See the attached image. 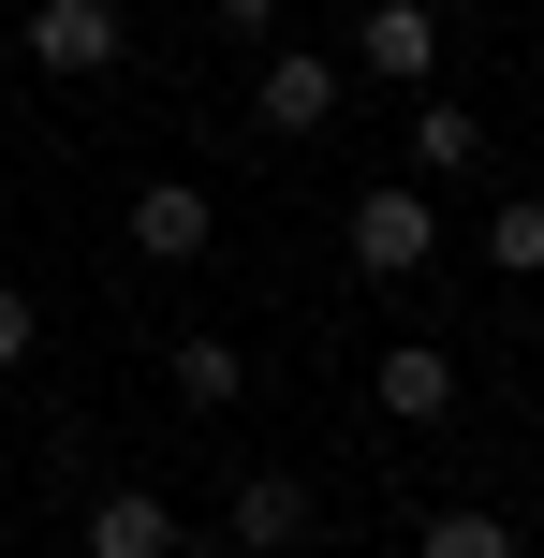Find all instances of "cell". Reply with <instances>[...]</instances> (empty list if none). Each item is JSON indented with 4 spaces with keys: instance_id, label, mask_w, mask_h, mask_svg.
<instances>
[{
    "instance_id": "obj_8",
    "label": "cell",
    "mask_w": 544,
    "mask_h": 558,
    "mask_svg": "<svg viewBox=\"0 0 544 558\" xmlns=\"http://www.w3.org/2000/svg\"><path fill=\"white\" fill-rule=\"evenodd\" d=\"M162 383L192 397V412H235V397H251V353H235L221 324H177V338H162Z\"/></svg>"
},
{
    "instance_id": "obj_7",
    "label": "cell",
    "mask_w": 544,
    "mask_h": 558,
    "mask_svg": "<svg viewBox=\"0 0 544 558\" xmlns=\"http://www.w3.org/2000/svg\"><path fill=\"white\" fill-rule=\"evenodd\" d=\"M206 235H221V206H206L192 177H147V192H133V251H147V265H192Z\"/></svg>"
},
{
    "instance_id": "obj_3",
    "label": "cell",
    "mask_w": 544,
    "mask_h": 558,
    "mask_svg": "<svg viewBox=\"0 0 544 558\" xmlns=\"http://www.w3.org/2000/svg\"><path fill=\"white\" fill-rule=\"evenodd\" d=\"M310 530H324V500H310L294 471H235V500H221V544H235V558H294Z\"/></svg>"
},
{
    "instance_id": "obj_10",
    "label": "cell",
    "mask_w": 544,
    "mask_h": 558,
    "mask_svg": "<svg viewBox=\"0 0 544 558\" xmlns=\"http://www.w3.org/2000/svg\"><path fill=\"white\" fill-rule=\"evenodd\" d=\"M412 162H427V177H471V162H486V118L427 88V104H412Z\"/></svg>"
},
{
    "instance_id": "obj_1",
    "label": "cell",
    "mask_w": 544,
    "mask_h": 558,
    "mask_svg": "<svg viewBox=\"0 0 544 558\" xmlns=\"http://www.w3.org/2000/svg\"><path fill=\"white\" fill-rule=\"evenodd\" d=\"M118 0H29V29H15V59L29 74H59V88H88V74H118Z\"/></svg>"
},
{
    "instance_id": "obj_6",
    "label": "cell",
    "mask_w": 544,
    "mask_h": 558,
    "mask_svg": "<svg viewBox=\"0 0 544 558\" xmlns=\"http://www.w3.org/2000/svg\"><path fill=\"white\" fill-rule=\"evenodd\" d=\"M368 397H383V426H442L457 412V353H442V338H383Z\"/></svg>"
},
{
    "instance_id": "obj_12",
    "label": "cell",
    "mask_w": 544,
    "mask_h": 558,
    "mask_svg": "<svg viewBox=\"0 0 544 558\" xmlns=\"http://www.w3.org/2000/svg\"><path fill=\"white\" fill-rule=\"evenodd\" d=\"M486 265H500V279H544V206H530V192L486 206Z\"/></svg>"
},
{
    "instance_id": "obj_5",
    "label": "cell",
    "mask_w": 544,
    "mask_h": 558,
    "mask_svg": "<svg viewBox=\"0 0 544 558\" xmlns=\"http://www.w3.org/2000/svg\"><path fill=\"white\" fill-rule=\"evenodd\" d=\"M339 59H310V45H265V88H251V118L265 133H324V118H339Z\"/></svg>"
},
{
    "instance_id": "obj_15",
    "label": "cell",
    "mask_w": 544,
    "mask_h": 558,
    "mask_svg": "<svg viewBox=\"0 0 544 558\" xmlns=\"http://www.w3.org/2000/svg\"><path fill=\"white\" fill-rule=\"evenodd\" d=\"M0 104H15V45H0Z\"/></svg>"
},
{
    "instance_id": "obj_14",
    "label": "cell",
    "mask_w": 544,
    "mask_h": 558,
    "mask_svg": "<svg viewBox=\"0 0 544 558\" xmlns=\"http://www.w3.org/2000/svg\"><path fill=\"white\" fill-rule=\"evenodd\" d=\"M206 15H221L235 45H265V29H280V0H206Z\"/></svg>"
},
{
    "instance_id": "obj_13",
    "label": "cell",
    "mask_w": 544,
    "mask_h": 558,
    "mask_svg": "<svg viewBox=\"0 0 544 558\" xmlns=\"http://www.w3.org/2000/svg\"><path fill=\"white\" fill-rule=\"evenodd\" d=\"M29 338H45V324H29V294L0 279V367H29Z\"/></svg>"
},
{
    "instance_id": "obj_11",
    "label": "cell",
    "mask_w": 544,
    "mask_h": 558,
    "mask_svg": "<svg viewBox=\"0 0 544 558\" xmlns=\"http://www.w3.org/2000/svg\"><path fill=\"white\" fill-rule=\"evenodd\" d=\"M412 558H516V530H500L486 500H457V514H427V530H412Z\"/></svg>"
},
{
    "instance_id": "obj_9",
    "label": "cell",
    "mask_w": 544,
    "mask_h": 558,
    "mask_svg": "<svg viewBox=\"0 0 544 558\" xmlns=\"http://www.w3.org/2000/svg\"><path fill=\"white\" fill-rule=\"evenodd\" d=\"M74 544H88V558H177L192 530H177V514L147 500V485H104V500H88V530H74Z\"/></svg>"
},
{
    "instance_id": "obj_4",
    "label": "cell",
    "mask_w": 544,
    "mask_h": 558,
    "mask_svg": "<svg viewBox=\"0 0 544 558\" xmlns=\"http://www.w3.org/2000/svg\"><path fill=\"white\" fill-rule=\"evenodd\" d=\"M353 74L427 88V74H442V15H427V0H368V15H353Z\"/></svg>"
},
{
    "instance_id": "obj_2",
    "label": "cell",
    "mask_w": 544,
    "mask_h": 558,
    "mask_svg": "<svg viewBox=\"0 0 544 558\" xmlns=\"http://www.w3.org/2000/svg\"><path fill=\"white\" fill-rule=\"evenodd\" d=\"M339 251L368 265V279H427V265H442V206H427V192H353Z\"/></svg>"
}]
</instances>
